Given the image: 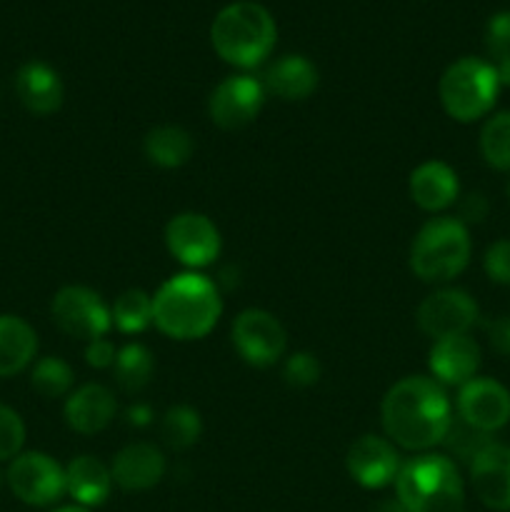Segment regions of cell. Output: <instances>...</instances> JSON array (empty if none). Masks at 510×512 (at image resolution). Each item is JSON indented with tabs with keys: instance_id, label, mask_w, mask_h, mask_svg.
Wrapping results in <instances>:
<instances>
[{
	"instance_id": "obj_1",
	"label": "cell",
	"mask_w": 510,
	"mask_h": 512,
	"mask_svg": "<svg viewBox=\"0 0 510 512\" xmlns=\"http://www.w3.org/2000/svg\"><path fill=\"white\" fill-rule=\"evenodd\" d=\"M450 403L443 385L425 375L395 383L383 398V428L405 450H428L443 443L450 428Z\"/></svg>"
},
{
	"instance_id": "obj_2",
	"label": "cell",
	"mask_w": 510,
	"mask_h": 512,
	"mask_svg": "<svg viewBox=\"0 0 510 512\" xmlns=\"http://www.w3.org/2000/svg\"><path fill=\"white\" fill-rule=\"evenodd\" d=\"M223 313L218 285L200 273L173 275L153 298V323L173 340L205 338Z\"/></svg>"
},
{
	"instance_id": "obj_3",
	"label": "cell",
	"mask_w": 510,
	"mask_h": 512,
	"mask_svg": "<svg viewBox=\"0 0 510 512\" xmlns=\"http://www.w3.org/2000/svg\"><path fill=\"white\" fill-rule=\"evenodd\" d=\"M278 28L268 10L253 0L230 3L215 15L210 43L215 53L238 68H255L273 50Z\"/></svg>"
},
{
	"instance_id": "obj_4",
	"label": "cell",
	"mask_w": 510,
	"mask_h": 512,
	"mask_svg": "<svg viewBox=\"0 0 510 512\" xmlns=\"http://www.w3.org/2000/svg\"><path fill=\"white\" fill-rule=\"evenodd\" d=\"M398 503L408 512H463V480L445 455H418L395 475Z\"/></svg>"
},
{
	"instance_id": "obj_5",
	"label": "cell",
	"mask_w": 510,
	"mask_h": 512,
	"mask_svg": "<svg viewBox=\"0 0 510 512\" xmlns=\"http://www.w3.org/2000/svg\"><path fill=\"white\" fill-rule=\"evenodd\" d=\"M470 260L468 225L458 218H433L423 225L410 250V268L425 283H445Z\"/></svg>"
},
{
	"instance_id": "obj_6",
	"label": "cell",
	"mask_w": 510,
	"mask_h": 512,
	"mask_svg": "<svg viewBox=\"0 0 510 512\" xmlns=\"http://www.w3.org/2000/svg\"><path fill=\"white\" fill-rule=\"evenodd\" d=\"M498 90L495 65L480 58H460L440 78V103L458 123H473L493 108Z\"/></svg>"
},
{
	"instance_id": "obj_7",
	"label": "cell",
	"mask_w": 510,
	"mask_h": 512,
	"mask_svg": "<svg viewBox=\"0 0 510 512\" xmlns=\"http://www.w3.org/2000/svg\"><path fill=\"white\" fill-rule=\"evenodd\" d=\"M50 313H53L55 325L65 335L88 340V343L103 338L113 325L103 298L95 290L83 288V285H68V288L58 290L53 305H50Z\"/></svg>"
},
{
	"instance_id": "obj_8",
	"label": "cell",
	"mask_w": 510,
	"mask_h": 512,
	"mask_svg": "<svg viewBox=\"0 0 510 512\" xmlns=\"http://www.w3.org/2000/svg\"><path fill=\"white\" fill-rule=\"evenodd\" d=\"M5 480H8L15 498L35 505V508L53 505L55 500L63 498V493H68L65 490V470L45 453L18 455L10 463Z\"/></svg>"
},
{
	"instance_id": "obj_9",
	"label": "cell",
	"mask_w": 510,
	"mask_h": 512,
	"mask_svg": "<svg viewBox=\"0 0 510 512\" xmlns=\"http://www.w3.org/2000/svg\"><path fill=\"white\" fill-rule=\"evenodd\" d=\"M233 343L245 363L255 365V368H268L283 358L288 338L275 315H270L268 310L250 308L235 318Z\"/></svg>"
},
{
	"instance_id": "obj_10",
	"label": "cell",
	"mask_w": 510,
	"mask_h": 512,
	"mask_svg": "<svg viewBox=\"0 0 510 512\" xmlns=\"http://www.w3.org/2000/svg\"><path fill=\"white\" fill-rule=\"evenodd\" d=\"M475 323H478V303L458 288L435 290L418 308L420 330L433 340L468 335Z\"/></svg>"
},
{
	"instance_id": "obj_11",
	"label": "cell",
	"mask_w": 510,
	"mask_h": 512,
	"mask_svg": "<svg viewBox=\"0 0 510 512\" xmlns=\"http://www.w3.org/2000/svg\"><path fill=\"white\" fill-rule=\"evenodd\" d=\"M263 100V80L253 78V75H230L210 93V120L225 130L245 128V125L258 118Z\"/></svg>"
},
{
	"instance_id": "obj_12",
	"label": "cell",
	"mask_w": 510,
	"mask_h": 512,
	"mask_svg": "<svg viewBox=\"0 0 510 512\" xmlns=\"http://www.w3.org/2000/svg\"><path fill=\"white\" fill-rule=\"evenodd\" d=\"M165 245L188 268H205L218 258L220 233L205 215L180 213L165 228Z\"/></svg>"
},
{
	"instance_id": "obj_13",
	"label": "cell",
	"mask_w": 510,
	"mask_h": 512,
	"mask_svg": "<svg viewBox=\"0 0 510 512\" xmlns=\"http://www.w3.org/2000/svg\"><path fill=\"white\" fill-rule=\"evenodd\" d=\"M458 418L483 433H495L510 420V393L508 388L490 378H473L460 385Z\"/></svg>"
},
{
	"instance_id": "obj_14",
	"label": "cell",
	"mask_w": 510,
	"mask_h": 512,
	"mask_svg": "<svg viewBox=\"0 0 510 512\" xmlns=\"http://www.w3.org/2000/svg\"><path fill=\"white\" fill-rule=\"evenodd\" d=\"M470 483L480 503L510 510V445L493 443L470 460Z\"/></svg>"
},
{
	"instance_id": "obj_15",
	"label": "cell",
	"mask_w": 510,
	"mask_h": 512,
	"mask_svg": "<svg viewBox=\"0 0 510 512\" xmlns=\"http://www.w3.org/2000/svg\"><path fill=\"white\" fill-rule=\"evenodd\" d=\"M400 470V458L393 445L378 435H363L348 450V473L363 488H383L393 483Z\"/></svg>"
},
{
	"instance_id": "obj_16",
	"label": "cell",
	"mask_w": 510,
	"mask_h": 512,
	"mask_svg": "<svg viewBox=\"0 0 510 512\" xmlns=\"http://www.w3.org/2000/svg\"><path fill=\"white\" fill-rule=\"evenodd\" d=\"M110 475H113V483H118L128 493L150 490L163 480L165 458L155 445L133 443L115 455Z\"/></svg>"
},
{
	"instance_id": "obj_17",
	"label": "cell",
	"mask_w": 510,
	"mask_h": 512,
	"mask_svg": "<svg viewBox=\"0 0 510 512\" xmlns=\"http://www.w3.org/2000/svg\"><path fill=\"white\" fill-rule=\"evenodd\" d=\"M480 368V348L470 335L435 340L430 350V370L445 385H465Z\"/></svg>"
},
{
	"instance_id": "obj_18",
	"label": "cell",
	"mask_w": 510,
	"mask_h": 512,
	"mask_svg": "<svg viewBox=\"0 0 510 512\" xmlns=\"http://www.w3.org/2000/svg\"><path fill=\"white\" fill-rule=\"evenodd\" d=\"M118 405L113 393L98 383H88L70 393L65 403V423L80 435H95L113 423Z\"/></svg>"
},
{
	"instance_id": "obj_19",
	"label": "cell",
	"mask_w": 510,
	"mask_h": 512,
	"mask_svg": "<svg viewBox=\"0 0 510 512\" xmlns=\"http://www.w3.org/2000/svg\"><path fill=\"white\" fill-rule=\"evenodd\" d=\"M410 198L418 208L428 210V213H438L453 205L458 200L460 185L458 175L450 165L440 163V160H428V163L418 165L410 173Z\"/></svg>"
},
{
	"instance_id": "obj_20",
	"label": "cell",
	"mask_w": 510,
	"mask_h": 512,
	"mask_svg": "<svg viewBox=\"0 0 510 512\" xmlns=\"http://www.w3.org/2000/svg\"><path fill=\"white\" fill-rule=\"evenodd\" d=\"M15 93L30 113L50 115L63 105V80L50 65L33 60L15 75Z\"/></svg>"
},
{
	"instance_id": "obj_21",
	"label": "cell",
	"mask_w": 510,
	"mask_h": 512,
	"mask_svg": "<svg viewBox=\"0 0 510 512\" xmlns=\"http://www.w3.org/2000/svg\"><path fill=\"white\" fill-rule=\"evenodd\" d=\"M113 488V475L93 455H80L65 468V490L75 498L80 508H95L108 500Z\"/></svg>"
},
{
	"instance_id": "obj_22",
	"label": "cell",
	"mask_w": 510,
	"mask_h": 512,
	"mask_svg": "<svg viewBox=\"0 0 510 512\" xmlns=\"http://www.w3.org/2000/svg\"><path fill=\"white\" fill-rule=\"evenodd\" d=\"M263 85L265 93L283 100H305L318 85V70L303 55H285L270 65Z\"/></svg>"
},
{
	"instance_id": "obj_23",
	"label": "cell",
	"mask_w": 510,
	"mask_h": 512,
	"mask_svg": "<svg viewBox=\"0 0 510 512\" xmlns=\"http://www.w3.org/2000/svg\"><path fill=\"white\" fill-rule=\"evenodd\" d=\"M38 350V335L18 315H0V378L20 373Z\"/></svg>"
},
{
	"instance_id": "obj_24",
	"label": "cell",
	"mask_w": 510,
	"mask_h": 512,
	"mask_svg": "<svg viewBox=\"0 0 510 512\" xmlns=\"http://www.w3.org/2000/svg\"><path fill=\"white\" fill-rule=\"evenodd\" d=\"M145 158L160 168H180L193 155V138L188 130L178 125H160L153 128L143 140Z\"/></svg>"
},
{
	"instance_id": "obj_25",
	"label": "cell",
	"mask_w": 510,
	"mask_h": 512,
	"mask_svg": "<svg viewBox=\"0 0 510 512\" xmlns=\"http://www.w3.org/2000/svg\"><path fill=\"white\" fill-rule=\"evenodd\" d=\"M153 355L145 345L140 343H128L125 348L118 350L113 363L115 383L125 390V393H138L145 385L150 383V375H153Z\"/></svg>"
},
{
	"instance_id": "obj_26",
	"label": "cell",
	"mask_w": 510,
	"mask_h": 512,
	"mask_svg": "<svg viewBox=\"0 0 510 512\" xmlns=\"http://www.w3.org/2000/svg\"><path fill=\"white\" fill-rule=\"evenodd\" d=\"M110 318L120 333H140L153 323V298L143 290H125L115 300Z\"/></svg>"
},
{
	"instance_id": "obj_27",
	"label": "cell",
	"mask_w": 510,
	"mask_h": 512,
	"mask_svg": "<svg viewBox=\"0 0 510 512\" xmlns=\"http://www.w3.org/2000/svg\"><path fill=\"white\" fill-rule=\"evenodd\" d=\"M200 433H203V423H200L198 410L188 408V405L170 408L160 423V435L173 450H188L190 445L198 443Z\"/></svg>"
},
{
	"instance_id": "obj_28",
	"label": "cell",
	"mask_w": 510,
	"mask_h": 512,
	"mask_svg": "<svg viewBox=\"0 0 510 512\" xmlns=\"http://www.w3.org/2000/svg\"><path fill=\"white\" fill-rule=\"evenodd\" d=\"M480 153L495 170H510V110L493 115L480 130Z\"/></svg>"
},
{
	"instance_id": "obj_29",
	"label": "cell",
	"mask_w": 510,
	"mask_h": 512,
	"mask_svg": "<svg viewBox=\"0 0 510 512\" xmlns=\"http://www.w3.org/2000/svg\"><path fill=\"white\" fill-rule=\"evenodd\" d=\"M30 380L43 398H60L73 388V368L60 358H43L35 363Z\"/></svg>"
},
{
	"instance_id": "obj_30",
	"label": "cell",
	"mask_w": 510,
	"mask_h": 512,
	"mask_svg": "<svg viewBox=\"0 0 510 512\" xmlns=\"http://www.w3.org/2000/svg\"><path fill=\"white\" fill-rule=\"evenodd\" d=\"M443 443H448V448L453 450L458 458L463 460H473L475 455L483 453L488 445H493L495 440L490 438V433H483V430L473 428V425L465 423L463 418L458 420H450V428L448 433H445V440Z\"/></svg>"
},
{
	"instance_id": "obj_31",
	"label": "cell",
	"mask_w": 510,
	"mask_h": 512,
	"mask_svg": "<svg viewBox=\"0 0 510 512\" xmlns=\"http://www.w3.org/2000/svg\"><path fill=\"white\" fill-rule=\"evenodd\" d=\"M25 443V425L8 405H0V460L18 458Z\"/></svg>"
},
{
	"instance_id": "obj_32",
	"label": "cell",
	"mask_w": 510,
	"mask_h": 512,
	"mask_svg": "<svg viewBox=\"0 0 510 512\" xmlns=\"http://www.w3.org/2000/svg\"><path fill=\"white\" fill-rule=\"evenodd\" d=\"M283 378L293 388H310L320 380V363L310 353H293L285 360Z\"/></svg>"
},
{
	"instance_id": "obj_33",
	"label": "cell",
	"mask_w": 510,
	"mask_h": 512,
	"mask_svg": "<svg viewBox=\"0 0 510 512\" xmlns=\"http://www.w3.org/2000/svg\"><path fill=\"white\" fill-rule=\"evenodd\" d=\"M485 45H488V53L493 55L495 63L510 60V10L495 13L490 18L488 28H485Z\"/></svg>"
},
{
	"instance_id": "obj_34",
	"label": "cell",
	"mask_w": 510,
	"mask_h": 512,
	"mask_svg": "<svg viewBox=\"0 0 510 512\" xmlns=\"http://www.w3.org/2000/svg\"><path fill=\"white\" fill-rule=\"evenodd\" d=\"M485 273L493 283L510 285V240H498L485 253Z\"/></svg>"
},
{
	"instance_id": "obj_35",
	"label": "cell",
	"mask_w": 510,
	"mask_h": 512,
	"mask_svg": "<svg viewBox=\"0 0 510 512\" xmlns=\"http://www.w3.org/2000/svg\"><path fill=\"white\" fill-rule=\"evenodd\" d=\"M485 333H488L490 348L503 358H510V315H500L485 323Z\"/></svg>"
},
{
	"instance_id": "obj_36",
	"label": "cell",
	"mask_w": 510,
	"mask_h": 512,
	"mask_svg": "<svg viewBox=\"0 0 510 512\" xmlns=\"http://www.w3.org/2000/svg\"><path fill=\"white\" fill-rule=\"evenodd\" d=\"M115 355H118V350H115V345L105 338L93 340V343H88V348H85V360H88L90 368H113Z\"/></svg>"
},
{
	"instance_id": "obj_37",
	"label": "cell",
	"mask_w": 510,
	"mask_h": 512,
	"mask_svg": "<svg viewBox=\"0 0 510 512\" xmlns=\"http://www.w3.org/2000/svg\"><path fill=\"white\" fill-rule=\"evenodd\" d=\"M458 210H460L458 220L463 225L480 223V220H483L485 215H488V200H485L480 193H470V195H465L463 203H460Z\"/></svg>"
},
{
	"instance_id": "obj_38",
	"label": "cell",
	"mask_w": 510,
	"mask_h": 512,
	"mask_svg": "<svg viewBox=\"0 0 510 512\" xmlns=\"http://www.w3.org/2000/svg\"><path fill=\"white\" fill-rule=\"evenodd\" d=\"M150 420H153V410L148 408V405H133V408L128 410V423L130 425H138V428H143V425H150Z\"/></svg>"
},
{
	"instance_id": "obj_39",
	"label": "cell",
	"mask_w": 510,
	"mask_h": 512,
	"mask_svg": "<svg viewBox=\"0 0 510 512\" xmlns=\"http://www.w3.org/2000/svg\"><path fill=\"white\" fill-rule=\"evenodd\" d=\"M495 73H498L500 85H510V60H500V63H495Z\"/></svg>"
},
{
	"instance_id": "obj_40",
	"label": "cell",
	"mask_w": 510,
	"mask_h": 512,
	"mask_svg": "<svg viewBox=\"0 0 510 512\" xmlns=\"http://www.w3.org/2000/svg\"><path fill=\"white\" fill-rule=\"evenodd\" d=\"M375 512H408L403 508V505L398 503V500H385V503H380Z\"/></svg>"
},
{
	"instance_id": "obj_41",
	"label": "cell",
	"mask_w": 510,
	"mask_h": 512,
	"mask_svg": "<svg viewBox=\"0 0 510 512\" xmlns=\"http://www.w3.org/2000/svg\"><path fill=\"white\" fill-rule=\"evenodd\" d=\"M55 512H88V508H80V505H70V508H60Z\"/></svg>"
},
{
	"instance_id": "obj_42",
	"label": "cell",
	"mask_w": 510,
	"mask_h": 512,
	"mask_svg": "<svg viewBox=\"0 0 510 512\" xmlns=\"http://www.w3.org/2000/svg\"><path fill=\"white\" fill-rule=\"evenodd\" d=\"M508 198H510V180H508Z\"/></svg>"
}]
</instances>
